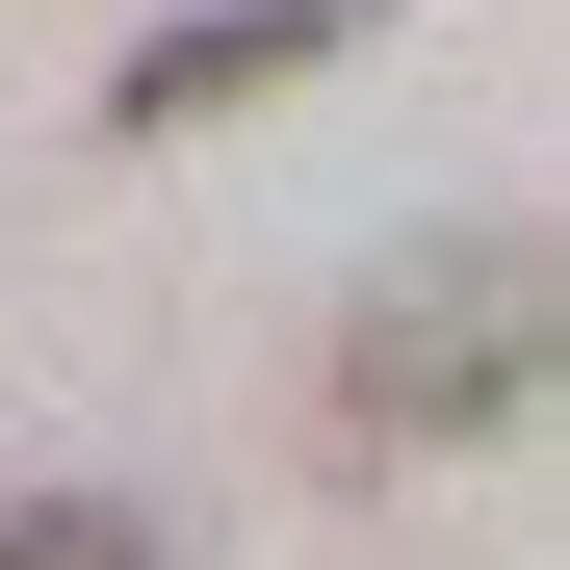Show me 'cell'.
Segmentation results:
<instances>
[{
  "label": "cell",
  "instance_id": "3957f363",
  "mask_svg": "<svg viewBox=\"0 0 570 570\" xmlns=\"http://www.w3.org/2000/svg\"><path fill=\"white\" fill-rule=\"evenodd\" d=\"M0 570H156V519H105V493H0Z\"/></svg>",
  "mask_w": 570,
  "mask_h": 570
},
{
  "label": "cell",
  "instance_id": "7a4b0ae2",
  "mask_svg": "<svg viewBox=\"0 0 570 570\" xmlns=\"http://www.w3.org/2000/svg\"><path fill=\"white\" fill-rule=\"evenodd\" d=\"M363 27H390V0H181V27L105 78V130H208V105H285V78H312V52H363Z\"/></svg>",
  "mask_w": 570,
  "mask_h": 570
},
{
  "label": "cell",
  "instance_id": "6da1fadb",
  "mask_svg": "<svg viewBox=\"0 0 570 570\" xmlns=\"http://www.w3.org/2000/svg\"><path fill=\"white\" fill-rule=\"evenodd\" d=\"M519 390H544V259H519V234L390 259V312L337 337V415H363V441H493Z\"/></svg>",
  "mask_w": 570,
  "mask_h": 570
}]
</instances>
